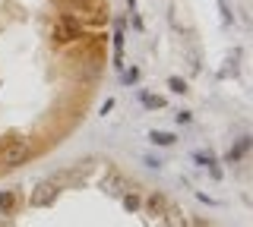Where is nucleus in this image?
<instances>
[{
	"instance_id": "obj_15",
	"label": "nucleus",
	"mask_w": 253,
	"mask_h": 227,
	"mask_svg": "<svg viewBox=\"0 0 253 227\" xmlns=\"http://www.w3.org/2000/svg\"><path fill=\"white\" fill-rule=\"evenodd\" d=\"M136 79H139V70H136V66L124 70V82H136Z\"/></svg>"
},
{
	"instance_id": "obj_4",
	"label": "nucleus",
	"mask_w": 253,
	"mask_h": 227,
	"mask_svg": "<svg viewBox=\"0 0 253 227\" xmlns=\"http://www.w3.org/2000/svg\"><path fill=\"white\" fill-rule=\"evenodd\" d=\"M83 35V29H79V22H73L70 16H63V19H57V25H54V41H73V38H79Z\"/></svg>"
},
{
	"instance_id": "obj_17",
	"label": "nucleus",
	"mask_w": 253,
	"mask_h": 227,
	"mask_svg": "<svg viewBox=\"0 0 253 227\" xmlns=\"http://www.w3.org/2000/svg\"><path fill=\"white\" fill-rule=\"evenodd\" d=\"M174 117H177V123H187V120H190V111H181V114H174Z\"/></svg>"
},
{
	"instance_id": "obj_2",
	"label": "nucleus",
	"mask_w": 253,
	"mask_h": 227,
	"mask_svg": "<svg viewBox=\"0 0 253 227\" xmlns=\"http://www.w3.org/2000/svg\"><path fill=\"white\" fill-rule=\"evenodd\" d=\"M54 199H57V183L54 180H42V183L32 189L29 205L32 208H48V205H54Z\"/></svg>"
},
{
	"instance_id": "obj_3",
	"label": "nucleus",
	"mask_w": 253,
	"mask_h": 227,
	"mask_svg": "<svg viewBox=\"0 0 253 227\" xmlns=\"http://www.w3.org/2000/svg\"><path fill=\"white\" fill-rule=\"evenodd\" d=\"M102 189L108 192V196H124V192H130V180L117 170H108L105 180H102Z\"/></svg>"
},
{
	"instance_id": "obj_1",
	"label": "nucleus",
	"mask_w": 253,
	"mask_h": 227,
	"mask_svg": "<svg viewBox=\"0 0 253 227\" xmlns=\"http://www.w3.org/2000/svg\"><path fill=\"white\" fill-rule=\"evenodd\" d=\"M29 155H32V149L25 139H10V142L0 145V164L3 168H19Z\"/></svg>"
},
{
	"instance_id": "obj_10",
	"label": "nucleus",
	"mask_w": 253,
	"mask_h": 227,
	"mask_svg": "<svg viewBox=\"0 0 253 227\" xmlns=\"http://www.w3.org/2000/svg\"><path fill=\"white\" fill-rule=\"evenodd\" d=\"M247 145H250V139L244 136L241 142L234 145V149H228V155H225V161H228V164H237V161H241V155H244V151H247Z\"/></svg>"
},
{
	"instance_id": "obj_16",
	"label": "nucleus",
	"mask_w": 253,
	"mask_h": 227,
	"mask_svg": "<svg viewBox=\"0 0 253 227\" xmlns=\"http://www.w3.org/2000/svg\"><path fill=\"white\" fill-rule=\"evenodd\" d=\"M218 10H222V19H225V22H231V19H234V16L228 13V3H225V0H218Z\"/></svg>"
},
{
	"instance_id": "obj_13",
	"label": "nucleus",
	"mask_w": 253,
	"mask_h": 227,
	"mask_svg": "<svg viewBox=\"0 0 253 227\" xmlns=\"http://www.w3.org/2000/svg\"><path fill=\"white\" fill-rule=\"evenodd\" d=\"M168 89L174 92V95H187V92H190V89H187V82H184V79H177V76H171V79H168Z\"/></svg>"
},
{
	"instance_id": "obj_14",
	"label": "nucleus",
	"mask_w": 253,
	"mask_h": 227,
	"mask_svg": "<svg viewBox=\"0 0 253 227\" xmlns=\"http://www.w3.org/2000/svg\"><path fill=\"white\" fill-rule=\"evenodd\" d=\"M143 104H146V108H165V98H158V95H146V92H143Z\"/></svg>"
},
{
	"instance_id": "obj_9",
	"label": "nucleus",
	"mask_w": 253,
	"mask_h": 227,
	"mask_svg": "<svg viewBox=\"0 0 253 227\" xmlns=\"http://www.w3.org/2000/svg\"><path fill=\"white\" fill-rule=\"evenodd\" d=\"M149 139H152V142H155V145H162V149H168V145H174V132H165V130H152L149 132Z\"/></svg>"
},
{
	"instance_id": "obj_8",
	"label": "nucleus",
	"mask_w": 253,
	"mask_h": 227,
	"mask_svg": "<svg viewBox=\"0 0 253 227\" xmlns=\"http://www.w3.org/2000/svg\"><path fill=\"white\" fill-rule=\"evenodd\" d=\"M16 205H19L16 189H3V192H0V211H3V215H13V211H16Z\"/></svg>"
},
{
	"instance_id": "obj_5",
	"label": "nucleus",
	"mask_w": 253,
	"mask_h": 227,
	"mask_svg": "<svg viewBox=\"0 0 253 227\" xmlns=\"http://www.w3.org/2000/svg\"><path fill=\"white\" fill-rule=\"evenodd\" d=\"M162 218H165V227H190V218H187L184 208H171V205H168Z\"/></svg>"
},
{
	"instance_id": "obj_12",
	"label": "nucleus",
	"mask_w": 253,
	"mask_h": 227,
	"mask_svg": "<svg viewBox=\"0 0 253 227\" xmlns=\"http://www.w3.org/2000/svg\"><path fill=\"white\" fill-rule=\"evenodd\" d=\"M121 51H124V25L117 22V35H114V60H117V66H124L121 63Z\"/></svg>"
},
{
	"instance_id": "obj_11",
	"label": "nucleus",
	"mask_w": 253,
	"mask_h": 227,
	"mask_svg": "<svg viewBox=\"0 0 253 227\" xmlns=\"http://www.w3.org/2000/svg\"><path fill=\"white\" fill-rule=\"evenodd\" d=\"M121 199H124V208H126V211H139V208H143V199H139L133 189H130V192H124Z\"/></svg>"
},
{
	"instance_id": "obj_7",
	"label": "nucleus",
	"mask_w": 253,
	"mask_h": 227,
	"mask_svg": "<svg viewBox=\"0 0 253 227\" xmlns=\"http://www.w3.org/2000/svg\"><path fill=\"white\" fill-rule=\"evenodd\" d=\"M165 208H168V199H165L162 192H152V196L146 199V211H149V215H165Z\"/></svg>"
},
{
	"instance_id": "obj_6",
	"label": "nucleus",
	"mask_w": 253,
	"mask_h": 227,
	"mask_svg": "<svg viewBox=\"0 0 253 227\" xmlns=\"http://www.w3.org/2000/svg\"><path fill=\"white\" fill-rule=\"evenodd\" d=\"M193 161L199 164V168H209V173L212 177H222V168H218V161H215V155H212V151H196V155H193Z\"/></svg>"
}]
</instances>
